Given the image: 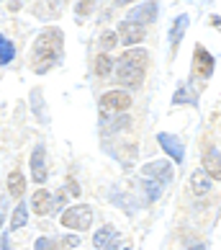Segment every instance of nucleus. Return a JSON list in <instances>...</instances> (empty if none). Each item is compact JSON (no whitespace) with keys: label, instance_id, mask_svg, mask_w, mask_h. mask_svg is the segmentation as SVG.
I'll list each match as a JSON object with an SVG mask.
<instances>
[{"label":"nucleus","instance_id":"nucleus-1","mask_svg":"<svg viewBox=\"0 0 221 250\" xmlns=\"http://www.w3.org/2000/svg\"><path fill=\"white\" fill-rule=\"evenodd\" d=\"M62 54V34L59 29H44L39 34V39L34 44V52H31V62H34V70L36 72H47L54 62L59 60Z\"/></svg>","mask_w":221,"mask_h":250},{"label":"nucleus","instance_id":"nucleus-2","mask_svg":"<svg viewBox=\"0 0 221 250\" xmlns=\"http://www.w3.org/2000/svg\"><path fill=\"white\" fill-rule=\"evenodd\" d=\"M90 222H93V209L88 204H77V207H70L62 214V225L67 229H88Z\"/></svg>","mask_w":221,"mask_h":250},{"label":"nucleus","instance_id":"nucleus-3","mask_svg":"<svg viewBox=\"0 0 221 250\" xmlns=\"http://www.w3.org/2000/svg\"><path fill=\"white\" fill-rule=\"evenodd\" d=\"M129 106H131V98H129V93H124V90H110V93H106L100 98V114L103 116L116 114V111H126Z\"/></svg>","mask_w":221,"mask_h":250},{"label":"nucleus","instance_id":"nucleus-4","mask_svg":"<svg viewBox=\"0 0 221 250\" xmlns=\"http://www.w3.org/2000/svg\"><path fill=\"white\" fill-rule=\"evenodd\" d=\"M116 64V78H118V83L121 85H139L142 83V78H144V70H139V67H134V64H129V62H124L121 57H118V62H113Z\"/></svg>","mask_w":221,"mask_h":250},{"label":"nucleus","instance_id":"nucleus-5","mask_svg":"<svg viewBox=\"0 0 221 250\" xmlns=\"http://www.w3.org/2000/svg\"><path fill=\"white\" fill-rule=\"evenodd\" d=\"M154 18H157V3H142V5H136L131 13H129L126 21H136L139 26H147V23H152Z\"/></svg>","mask_w":221,"mask_h":250},{"label":"nucleus","instance_id":"nucleus-6","mask_svg":"<svg viewBox=\"0 0 221 250\" xmlns=\"http://www.w3.org/2000/svg\"><path fill=\"white\" fill-rule=\"evenodd\" d=\"M118 36H121V42L129 44V47H134V44H139L144 39V29L139 23H131V21H121L118 23Z\"/></svg>","mask_w":221,"mask_h":250},{"label":"nucleus","instance_id":"nucleus-7","mask_svg":"<svg viewBox=\"0 0 221 250\" xmlns=\"http://www.w3.org/2000/svg\"><path fill=\"white\" fill-rule=\"evenodd\" d=\"M31 175L36 183H44L47 181V152H44V147H36L34 155H31Z\"/></svg>","mask_w":221,"mask_h":250},{"label":"nucleus","instance_id":"nucleus-8","mask_svg":"<svg viewBox=\"0 0 221 250\" xmlns=\"http://www.w3.org/2000/svg\"><path fill=\"white\" fill-rule=\"evenodd\" d=\"M144 175H152L157 178V183H165L172 178V165L167 160H154V163H147L144 165Z\"/></svg>","mask_w":221,"mask_h":250},{"label":"nucleus","instance_id":"nucleus-9","mask_svg":"<svg viewBox=\"0 0 221 250\" xmlns=\"http://www.w3.org/2000/svg\"><path fill=\"white\" fill-rule=\"evenodd\" d=\"M157 140H160V145L165 147V152H167L170 157H175L178 163H183V155H185V150H183V142L178 140V137L162 132V134H157Z\"/></svg>","mask_w":221,"mask_h":250},{"label":"nucleus","instance_id":"nucleus-10","mask_svg":"<svg viewBox=\"0 0 221 250\" xmlns=\"http://www.w3.org/2000/svg\"><path fill=\"white\" fill-rule=\"evenodd\" d=\"M93 243L98 250H116V243H118V232L113 227H103V229H98L95 237H93Z\"/></svg>","mask_w":221,"mask_h":250},{"label":"nucleus","instance_id":"nucleus-11","mask_svg":"<svg viewBox=\"0 0 221 250\" xmlns=\"http://www.w3.org/2000/svg\"><path fill=\"white\" fill-rule=\"evenodd\" d=\"M203 173L214 181H221V157L216 150H206L203 155Z\"/></svg>","mask_w":221,"mask_h":250},{"label":"nucleus","instance_id":"nucleus-12","mask_svg":"<svg viewBox=\"0 0 221 250\" xmlns=\"http://www.w3.org/2000/svg\"><path fill=\"white\" fill-rule=\"evenodd\" d=\"M193 60H196V70H198L203 78H208L211 72H214V57H211L203 47H196V52H193Z\"/></svg>","mask_w":221,"mask_h":250},{"label":"nucleus","instance_id":"nucleus-13","mask_svg":"<svg viewBox=\"0 0 221 250\" xmlns=\"http://www.w3.org/2000/svg\"><path fill=\"white\" fill-rule=\"evenodd\" d=\"M52 193L47 188H39L34 193V199H31V207H34V214H49V209H52Z\"/></svg>","mask_w":221,"mask_h":250},{"label":"nucleus","instance_id":"nucleus-14","mask_svg":"<svg viewBox=\"0 0 221 250\" xmlns=\"http://www.w3.org/2000/svg\"><path fill=\"white\" fill-rule=\"evenodd\" d=\"M121 60L124 62H129V64H134V67H139V70H144V64L149 62V54H147L144 49H126L124 54H121Z\"/></svg>","mask_w":221,"mask_h":250},{"label":"nucleus","instance_id":"nucleus-15","mask_svg":"<svg viewBox=\"0 0 221 250\" xmlns=\"http://www.w3.org/2000/svg\"><path fill=\"white\" fill-rule=\"evenodd\" d=\"M172 104H175V106H180V104L196 106V104H198V96L190 90V85H180L178 90H175V96H172Z\"/></svg>","mask_w":221,"mask_h":250},{"label":"nucleus","instance_id":"nucleus-16","mask_svg":"<svg viewBox=\"0 0 221 250\" xmlns=\"http://www.w3.org/2000/svg\"><path fill=\"white\" fill-rule=\"evenodd\" d=\"M190 188H193V193H206L211 188V178L203 170H196L190 175Z\"/></svg>","mask_w":221,"mask_h":250},{"label":"nucleus","instance_id":"nucleus-17","mask_svg":"<svg viewBox=\"0 0 221 250\" xmlns=\"http://www.w3.org/2000/svg\"><path fill=\"white\" fill-rule=\"evenodd\" d=\"M23 188H26L23 175L18 173V170H11V173H8V191H11V196H21Z\"/></svg>","mask_w":221,"mask_h":250},{"label":"nucleus","instance_id":"nucleus-18","mask_svg":"<svg viewBox=\"0 0 221 250\" xmlns=\"http://www.w3.org/2000/svg\"><path fill=\"white\" fill-rule=\"evenodd\" d=\"M188 21H190L188 16L175 18V26H172V31H170V42H172V47H178V44H180L183 34H185V29H188Z\"/></svg>","mask_w":221,"mask_h":250},{"label":"nucleus","instance_id":"nucleus-19","mask_svg":"<svg viewBox=\"0 0 221 250\" xmlns=\"http://www.w3.org/2000/svg\"><path fill=\"white\" fill-rule=\"evenodd\" d=\"M26 222H29V207H26V204H18L16 211H13V217H11V227L13 229H21Z\"/></svg>","mask_w":221,"mask_h":250},{"label":"nucleus","instance_id":"nucleus-20","mask_svg":"<svg viewBox=\"0 0 221 250\" xmlns=\"http://www.w3.org/2000/svg\"><path fill=\"white\" fill-rule=\"evenodd\" d=\"M110 70H113V60H110L108 54H98L95 57V75L103 78V75H108Z\"/></svg>","mask_w":221,"mask_h":250},{"label":"nucleus","instance_id":"nucleus-21","mask_svg":"<svg viewBox=\"0 0 221 250\" xmlns=\"http://www.w3.org/2000/svg\"><path fill=\"white\" fill-rule=\"evenodd\" d=\"M13 54H16V47L8 39H3V34H0V64H8L13 60Z\"/></svg>","mask_w":221,"mask_h":250},{"label":"nucleus","instance_id":"nucleus-22","mask_svg":"<svg viewBox=\"0 0 221 250\" xmlns=\"http://www.w3.org/2000/svg\"><path fill=\"white\" fill-rule=\"evenodd\" d=\"M144 188H147V196H149V201H154V199L160 196V183H157V181H147Z\"/></svg>","mask_w":221,"mask_h":250},{"label":"nucleus","instance_id":"nucleus-23","mask_svg":"<svg viewBox=\"0 0 221 250\" xmlns=\"http://www.w3.org/2000/svg\"><path fill=\"white\" fill-rule=\"evenodd\" d=\"M100 47H103V49L116 47V31H106L103 36H100Z\"/></svg>","mask_w":221,"mask_h":250},{"label":"nucleus","instance_id":"nucleus-24","mask_svg":"<svg viewBox=\"0 0 221 250\" xmlns=\"http://www.w3.org/2000/svg\"><path fill=\"white\" fill-rule=\"evenodd\" d=\"M34 250H54V243L49 237H39V240H36V245H34Z\"/></svg>","mask_w":221,"mask_h":250},{"label":"nucleus","instance_id":"nucleus-25","mask_svg":"<svg viewBox=\"0 0 221 250\" xmlns=\"http://www.w3.org/2000/svg\"><path fill=\"white\" fill-rule=\"evenodd\" d=\"M77 245H80V237L77 235H67V237L62 240V248H77Z\"/></svg>","mask_w":221,"mask_h":250},{"label":"nucleus","instance_id":"nucleus-26","mask_svg":"<svg viewBox=\"0 0 221 250\" xmlns=\"http://www.w3.org/2000/svg\"><path fill=\"white\" fill-rule=\"evenodd\" d=\"M90 8H93V0H80L77 13H80V16H88V13H90Z\"/></svg>","mask_w":221,"mask_h":250},{"label":"nucleus","instance_id":"nucleus-27","mask_svg":"<svg viewBox=\"0 0 221 250\" xmlns=\"http://www.w3.org/2000/svg\"><path fill=\"white\" fill-rule=\"evenodd\" d=\"M67 191L72 193V196H80V186H77L75 181H70V183H67Z\"/></svg>","mask_w":221,"mask_h":250},{"label":"nucleus","instance_id":"nucleus-28","mask_svg":"<svg viewBox=\"0 0 221 250\" xmlns=\"http://www.w3.org/2000/svg\"><path fill=\"white\" fill-rule=\"evenodd\" d=\"M126 3H131V0H116V5H126Z\"/></svg>","mask_w":221,"mask_h":250},{"label":"nucleus","instance_id":"nucleus-29","mask_svg":"<svg viewBox=\"0 0 221 250\" xmlns=\"http://www.w3.org/2000/svg\"><path fill=\"white\" fill-rule=\"evenodd\" d=\"M3 250H8V237H3Z\"/></svg>","mask_w":221,"mask_h":250},{"label":"nucleus","instance_id":"nucleus-30","mask_svg":"<svg viewBox=\"0 0 221 250\" xmlns=\"http://www.w3.org/2000/svg\"><path fill=\"white\" fill-rule=\"evenodd\" d=\"M193 250H203V245H196V248H193Z\"/></svg>","mask_w":221,"mask_h":250},{"label":"nucleus","instance_id":"nucleus-31","mask_svg":"<svg viewBox=\"0 0 221 250\" xmlns=\"http://www.w3.org/2000/svg\"><path fill=\"white\" fill-rule=\"evenodd\" d=\"M0 225H3V214H0Z\"/></svg>","mask_w":221,"mask_h":250},{"label":"nucleus","instance_id":"nucleus-32","mask_svg":"<svg viewBox=\"0 0 221 250\" xmlns=\"http://www.w3.org/2000/svg\"><path fill=\"white\" fill-rule=\"evenodd\" d=\"M62 3H64V0H62Z\"/></svg>","mask_w":221,"mask_h":250}]
</instances>
